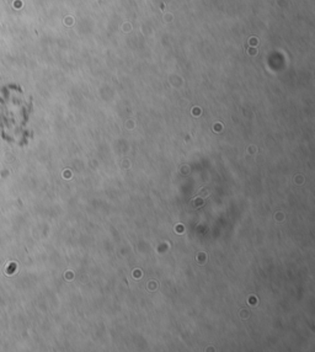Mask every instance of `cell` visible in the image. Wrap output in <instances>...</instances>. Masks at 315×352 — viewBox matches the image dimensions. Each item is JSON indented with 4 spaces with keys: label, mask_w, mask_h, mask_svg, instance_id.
<instances>
[{
    "label": "cell",
    "mask_w": 315,
    "mask_h": 352,
    "mask_svg": "<svg viewBox=\"0 0 315 352\" xmlns=\"http://www.w3.org/2000/svg\"><path fill=\"white\" fill-rule=\"evenodd\" d=\"M32 105L26 101L18 85H8L0 96V133L3 140L23 146L26 143V124Z\"/></svg>",
    "instance_id": "1"
}]
</instances>
